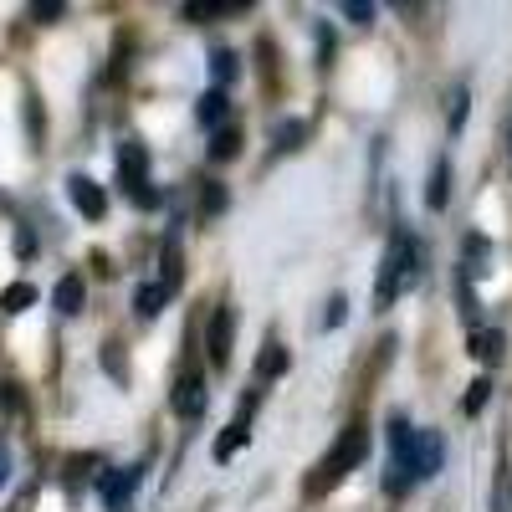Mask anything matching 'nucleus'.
Masks as SVG:
<instances>
[{"label":"nucleus","mask_w":512,"mask_h":512,"mask_svg":"<svg viewBox=\"0 0 512 512\" xmlns=\"http://www.w3.org/2000/svg\"><path fill=\"white\" fill-rule=\"evenodd\" d=\"M472 354H477L482 364H502V354H507L502 328H477V333H472Z\"/></svg>","instance_id":"obj_11"},{"label":"nucleus","mask_w":512,"mask_h":512,"mask_svg":"<svg viewBox=\"0 0 512 512\" xmlns=\"http://www.w3.org/2000/svg\"><path fill=\"white\" fill-rule=\"evenodd\" d=\"M466 113H472V103H466V93H456V98H451V134H461Z\"/></svg>","instance_id":"obj_24"},{"label":"nucleus","mask_w":512,"mask_h":512,"mask_svg":"<svg viewBox=\"0 0 512 512\" xmlns=\"http://www.w3.org/2000/svg\"><path fill=\"white\" fill-rule=\"evenodd\" d=\"M11 482V451H6V441H0V487Z\"/></svg>","instance_id":"obj_26"},{"label":"nucleus","mask_w":512,"mask_h":512,"mask_svg":"<svg viewBox=\"0 0 512 512\" xmlns=\"http://www.w3.org/2000/svg\"><path fill=\"white\" fill-rule=\"evenodd\" d=\"M67 195H72V205H77L88 221H98L103 210H108V195H103V185H98V180H88V175H72V180H67Z\"/></svg>","instance_id":"obj_8"},{"label":"nucleus","mask_w":512,"mask_h":512,"mask_svg":"<svg viewBox=\"0 0 512 512\" xmlns=\"http://www.w3.org/2000/svg\"><path fill=\"white\" fill-rule=\"evenodd\" d=\"M487 395H492V379H477L472 390H466V415H477L487 405Z\"/></svg>","instance_id":"obj_20"},{"label":"nucleus","mask_w":512,"mask_h":512,"mask_svg":"<svg viewBox=\"0 0 512 512\" xmlns=\"http://www.w3.org/2000/svg\"><path fill=\"white\" fill-rule=\"evenodd\" d=\"M169 405H175V415H185V420H200V415H205V374H200L195 364L175 379V390H169Z\"/></svg>","instance_id":"obj_4"},{"label":"nucleus","mask_w":512,"mask_h":512,"mask_svg":"<svg viewBox=\"0 0 512 512\" xmlns=\"http://www.w3.org/2000/svg\"><path fill=\"white\" fill-rule=\"evenodd\" d=\"M410 272H415V241L410 236H395L390 241V256H384V267H379V282H374V308H390L395 297L405 292Z\"/></svg>","instance_id":"obj_2"},{"label":"nucleus","mask_w":512,"mask_h":512,"mask_svg":"<svg viewBox=\"0 0 512 512\" xmlns=\"http://www.w3.org/2000/svg\"><path fill=\"white\" fill-rule=\"evenodd\" d=\"M364 456H369V425H349V431L338 436V446L318 461V477H308V497H323L328 487H338Z\"/></svg>","instance_id":"obj_1"},{"label":"nucleus","mask_w":512,"mask_h":512,"mask_svg":"<svg viewBox=\"0 0 512 512\" xmlns=\"http://www.w3.org/2000/svg\"><path fill=\"white\" fill-rule=\"evenodd\" d=\"M164 287H180V246H164Z\"/></svg>","instance_id":"obj_21"},{"label":"nucleus","mask_w":512,"mask_h":512,"mask_svg":"<svg viewBox=\"0 0 512 512\" xmlns=\"http://www.w3.org/2000/svg\"><path fill=\"white\" fill-rule=\"evenodd\" d=\"M164 297H169V287H164V282H144V287L134 292V308H139L144 318H154V313L164 308Z\"/></svg>","instance_id":"obj_15"},{"label":"nucleus","mask_w":512,"mask_h":512,"mask_svg":"<svg viewBox=\"0 0 512 512\" xmlns=\"http://www.w3.org/2000/svg\"><path fill=\"white\" fill-rule=\"evenodd\" d=\"M344 16L359 21V26H369L374 21V6H364V0H344Z\"/></svg>","instance_id":"obj_23"},{"label":"nucleus","mask_w":512,"mask_h":512,"mask_svg":"<svg viewBox=\"0 0 512 512\" xmlns=\"http://www.w3.org/2000/svg\"><path fill=\"white\" fill-rule=\"evenodd\" d=\"M200 210H205V216H221V210H226V190H221V185H205Z\"/></svg>","instance_id":"obj_19"},{"label":"nucleus","mask_w":512,"mask_h":512,"mask_svg":"<svg viewBox=\"0 0 512 512\" xmlns=\"http://www.w3.org/2000/svg\"><path fill=\"white\" fill-rule=\"evenodd\" d=\"M226 113H231V103H226V93H221V88H210V93L200 98V108H195V118H200L205 128H216V123H226Z\"/></svg>","instance_id":"obj_12"},{"label":"nucleus","mask_w":512,"mask_h":512,"mask_svg":"<svg viewBox=\"0 0 512 512\" xmlns=\"http://www.w3.org/2000/svg\"><path fill=\"white\" fill-rule=\"evenodd\" d=\"M241 154V128H216V139H210V159H236Z\"/></svg>","instance_id":"obj_17"},{"label":"nucleus","mask_w":512,"mask_h":512,"mask_svg":"<svg viewBox=\"0 0 512 512\" xmlns=\"http://www.w3.org/2000/svg\"><path fill=\"white\" fill-rule=\"evenodd\" d=\"M446 195H451V164L441 159V164L431 169V185H425V205H431V210H446Z\"/></svg>","instance_id":"obj_13"},{"label":"nucleus","mask_w":512,"mask_h":512,"mask_svg":"<svg viewBox=\"0 0 512 512\" xmlns=\"http://www.w3.org/2000/svg\"><path fill=\"white\" fill-rule=\"evenodd\" d=\"M502 144H507V164H512V113H507V128H502Z\"/></svg>","instance_id":"obj_28"},{"label":"nucleus","mask_w":512,"mask_h":512,"mask_svg":"<svg viewBox=\"0 0 512 512\" xmlns=\"http://www.w3.org/2000/svg\"><path fill=\"white\" fill-rule=\"evenodd\" d=\"M251 400H256V395H246V400H241L236 420L226 425V436L216 441V461H231V456H236V451L246 446V436H251Z\"/></svg>","instance_id":"obj_9"},{"label":"nucleus","mask_w":512,"mask_h":512,"mask_svg":"<svg viewBox=\"0 0 512 512\" xmlns=\"http://www.w3.org/2000/svg\"><path fill=\"white\" fill-rule=\"evenodd\" d=\"M118 175H123V190H139V185H149V149H144L139 139L118 144Z\"/></svg>","instance_id":"obj_7"},{"label":"nucleus","mask_w":512,"mask_h":512,"mask_svg":"<svg viewBox=\"0 0 512 512\" xmlns=\"http://www.w3.org/2000/svg\"><path fill=\"white\" fill-rule=\"evenodd\" d=\"M210 77H216V88H226V82L236 77V52H210Z\"/></svg>","instance_id":"obj_18"},{"label":"nucleus","mask_w":512,"mask_h":512,"mask_svg":"<svg viewBox=\"0 0 512 512\" xmlns=\"http://www.w3.org/2000/svg\"><path fill=\"white\" fill-rule=\"evenodd\" d=\"M303 144V123H282L277 128V149H297Z\"/></svg>","instance_id":"obj_22"},{"label":"nucleus","mask_w":512,"mask_h":512,"mask_svg":"<svg viewBox=\"0 0 512 512\" xmlns=\"http://www.w3.org/2000/svg\"><path fill=\"white\" fill-rule=\"evenodd\" d=\"M344 318H349V303H344V297H333V303H328V328H338Z\"/></svg>","instance_id":"obj_25"},{"label":"nucleus","mask_w":512,"mask_h":512,"mask_svg":"<svg viewBox=\"0 0 512 512\" xmlns=\"http://www.w3.org/2000/svg\"><path fill=\"white\" fill-rule=\"evenodd\" d=\"M282 369H287V349H282V344H267L262 359H256V384H262V379H277Z\"/></svg>","instance_id":"obj_16"},{"label":"nucleus","mask_w":512,"mask_h":512,"mask_svg":"<svg viewBox=\"0 0 512 512\" xmlns=\"http://www.w3.org/2000/svg\"><path fill=\"white\" fill-rule=\"evenodd\" d=\"M31 303H36V287L31 282H16V287L0 292V313H26Z\"/></svg>","instance_id":"obj_14"},{"label":"nucleus","mask_w":512,"mask_h":512,"mask_svg":"<svg viewBox=\"0 0 512 512\" xmlns=\"http://www.w3.org/2000/svg\"><path fill=\"white\" fill-rule=\"evenodd\" d=\"M231 338H236V313L231 308H216L210 313V328H205V354L216 369L231 364Z\"/></svg>","instance_id":"obj_5"},{"label":"nucleus","mask_w":512,"mask_h":512,"mask_svg":"<svg viewBox=\"0 0 512 512\" xmlns=\"http://www.w3.org/2000/svg\"><path fill=\"white\" fill-rule=\"evenodd\" d=\"M31 16L36 21H52V16H62V6H57V0H52V6H31Z\"/></svg>","instance_id":"obj_27"},{"label":"nucleus","mask_w":512,"mask_h":512,"mask_svg":"<svg viewBox=\"0 0 512 512\" xmlns=\"http://www.w3.org/2000/svg\"><path fill=\"white\" fill-rule=\"evenodd\" d=\"M139 482H144V472H139V466H118V472H108V477L98 482V497H103V507H108V512H128V502H134Z\"/></svg>","instance_id":"obj_3"},{"label":"nucleus","mask_w":512,"mask_h":512,"mask_svg":"<svg viewBox=\"0 0 512 512\" xmlns=\"http://www.w3.org/2000/svg\"><path fill=\"white\" fill-rule=\"evenodd\" d=\"M441 472V436L436 431H415V451H410V482H425Z\"/></svg>","instance_id":"obj_6"},{"label":"nucleus","mask_w":512,"mask_h":512,"mask_svg":"<svg viewBox=\"0 0 512 512\" xmlns=\"http://www.w3.org/2000/svg\"><path fill=\"white\" fill-rule=\"evenodd\" d=\"M82 297H88V287H82V277L77 272H67L62 282H57V292H52V303H57V313H82Z\"/></svg>","instance_id":"obj_10"}]
</instances>
